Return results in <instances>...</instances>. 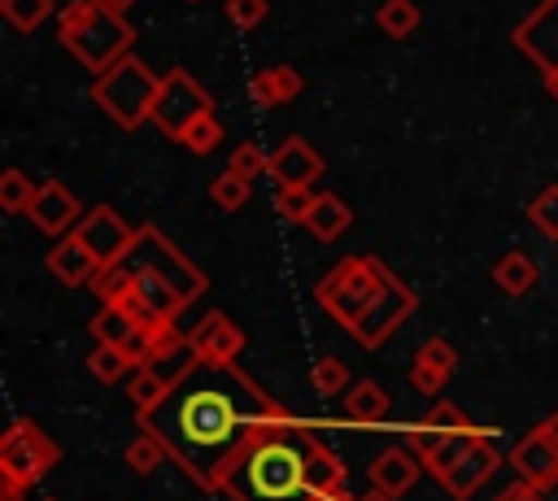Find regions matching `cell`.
<instances>
[{
  "label": "cell",
  "instance_id": "cell-1",
  "mask_svg": "<svg viewBox=\"0 0 558 501\" xmlns=\"http://www.w3.org/2000/svg\"><path fill=\"white\" fill-rule=\"evenodd\" d=\"M283 410L244 375L231 366L201 362L187 379L170 388V396L135 414L140 427H148L174 466L201 488V492H222V471L240 453V444L253 436V427L279 418Z\"/></svg>",
  "mask_w": 558,
  "mask_h": 501
},
{
  "label": "cell",
  "instance_id": "cell-2",
  "mask_svg": "<svg viewBox=\"0 0 558 501\" xmlns=\"http://www.w3.org/2000/svg\"><path fill=\"white\" fill-rule=\"evenodd\" d=\"M318 444L323 436L292 414L253 427V436L222 471V492L231 501H314L310 457Z\"/></svg>",
  "mask_w": 558,
  "mask_h": 501
},
{
  "label": "cell",
  "instance_id": "cell-3",
  "mask_svg": "<svg viewBox=\"0 0 558 501\" xmlns=\"http://www.w3.org/2000/svg\"><path fill=\"white\" fill-rule=\"evenodd\" d=\"M57 39L83 70L100 74L131 52L135 30L109 0H70L65 9H57Z\"/></svg>",
  "mask_w": 558,
  "mask_h": 501
},
{
  "label": "cell",
  "instance_id": "cell-4",
  "mask_svg": "<svg viewBox=\"0 0 558 501\" xmlns=\"http://www.w3.org/2000/svg\"><path fill=\"white\" fill-rule=\"evenodd\" d=\"M392 279H397V274H392L379 257H371V253L344 257V261H336V266L314 283V301H318L340 327H353V322L371 309V301H375Z\"/></svg>",
  "mask_w": 558,
  "mask_h": 501
},
{
  "label": "cell",
  "instance_id": "cell-5",
  "mask_svg": "<svg viewBox=\"0 0 558 501\" xmlns=\"http://www.w3.org/2000/svg\"><path fill=\"white\" fill-rule=\"evenodd\" d=\"M157 87H161V78L148 70V61H140L135 52H126L122 61H113L109 70L96 74L92 100H96L122 131H135V126H144V122L153 118Z\"/></svg>",
  "mask_w": 558,
  "mask_h": 501
},
{
  "label": "cell",
  "instance_id": "cell-6",
  "mask_svg": "<svg viewBox=\"0 0 558 501\" xmlns=\"http://www.w3.org/2000/svg\"><path fill=\"white\" fill-rule=\"evenodd\" d=\"M61 449L52 444V436H44L31 418H13L0 436V484L9 488H31L35 479H44L57 466Z\"/></svg>",
  "mask_w": 558,
  "mask_h": 501
},
{
  "label": "cell",
  "instance_id": "cell-7",
  "mask_svg": "<svg viewBox=\"0 0 558 501\" xmlns=\"http://www.w3.org/2000/svg\"><path fill=\"white\" fill-rule=\"evenodd\" d=\"M126 261H135V266H148V270H157L161 279H170L174 283V292L192 305L201 292H205V274H201V266H192L166 235H161V227H153V222H144L140 231H135V244H131V253H126Z\"/></svg>",
  "mask_w": 558,
  "mask_h": 501
},
{
  "label": "cell",
  "instance_id": "cell-8",
  "mask_svg": "<svg viewBox=\"0 0 558 501\" xmlns=\"http://www.w3.org/2000/svg\"><path fill=\"white\" fill-rule=\"evenodd\" d=\"M214 109V100H209V91L187 74V70H166L161 74V87H157V100H153V126L161 131V135H170V139H179L201 113H209Z\"/></svg>",
  "mask_w": 558,
  "mask_h": 501
},
{
  "label": "cell",
  "instance_id": "cell-9",
  "mask_svg": "<svg viewBox=\"0 0 558 501\" xmlns=\"http://www.w3.org/2000/svg\"><path fill=\"white\" fill-rule=\"evenodd\" d=\"M405 449H418V462L436 475V479H445L488 431H480L475 423H466V427H427L423 418L418 423H405Z\"/></svg>",
  "mask_w": 558,
  "mask_h": 501
},
{
  "label": "cell",
  "instance_id": "cell-10",
  "mask_svg": "<svg viewBox=\"0 0 558 501\" xmlns=\"http://www.w3.org/2000/svg\"><path fill=\"white\" fill-rule=\"evenodd\" d=\"M418 309V296H414V288H405L401 279H392L375 301H371V309L349 327V335L362 344V349H379L410 314Z\"/></svg>",
  "mask_w": 558,
  "mask_h": 501
},
{
  "label": "cell",
  "instance_id": "cell-11",
  "mask_svg": "<svg viewBox=\"0 0 558 501\" xmlns=\"http://www.w3.org/2000/svg\"><path fill=\"white\" fill-rule=\"evenodd\" d=\"M70 235H78V240L100 257V266H105V261H122V257L131 253V244H135V227H131L118 209H109V205L87 209Z\"/></svg>",
  "mask_w": 558,
  "mask_h": 501
},
{
  "label": "cell",
  "instance_id": "cell-12",
  "mask_svg": "<svg viewBox=\"0 0 558 501\" xmlns=\"http://www.w3.org/2000/svg\"><path fill=\"white\" fill-rule=\"evenodd\" d=\"M510 44L545 70H558V0H541L514 30H510Z\"/></svg>",
  "mask_w": 558,
  "mask_h": 501
},
{
  "label": "cell",
  "instance_id": "cell-13",
  "mask_svg": "<svg viewBox=\"0 0 558 501\" xmlns=\"http://www.w3.org/2000/svg\"><path fill=\"white\" fill-rule=\"evenodd\" d=\"M26 218H31L44 235H70V231L78 227V218H83V205H78V196H74L61 179H48V183H39V192H35V200H31V209H26Z\"/></svg>",
  "mask_w": 558,
  "mask_h": 501
},
{
  "label": "cell",
  "instance_id": "cell-14",
  "mask_svg": "<svg viewBox=\"0 0 558 501\" xmlns=\"http://www.w3.org/2000/svg\"><path fill=\"white\" fill-rule=\"evenodd\" d=\"M323 170H327L323 152H318V148H310L301 135L283 139V144L270 152V166H266V174L275 179V187H310Z\"/></svg>",
  "mask_w": 558,
  "mask_h": 501
},
{
  "label": "cell",
  "instance_id": "cell-15",
  "mask_svg": "<svg viewBox=\"0 0 558 501\" xmlns=\"http://www.w3.org/2000/svg\"><path fill=\"white\" fill-rule=\"evenodd\" d=\"M144 366L157 370V375L174 388L179 379H187V375L201 366V353H196L192 335H183V331H174V322H166V327H157V335H153V353H148Z\"/></svg>",
  "mask_w": 558,
  "mask_h": 501
},
{
  "label": "cell",
  "instance_id": "cell-16",
  "mask_svg": "<svg viewBox=\"0 0 558 501\" xmlns=\"http://www.w3.org/2000/svg\"><path fill=\"white\" fill-rule=\"evenodd\" d=\"M192 344H196V353H201V362H214V366H231L235 362V353L244 349V331L222 314V309H209L192 331Z\"/></svg>",
  "mask_w": 558,
  "mask_h": 501
},
{
  "label": "cell",
  "instance_id": "cell-17",
  "mask_svg": "<svg viewBox=\"0 0 558 501\" xmlns=\"http://www.w3.org/2000/svg\"><path fill=\"white\" fill-rule=\"evenodd\" d=\"M497 466H501V453H497V449H493V440L484 436V440H480V444H475V449H471V453H466V457H462V462H458L440 484H445V492H449L453 501H466V497H475V492L493 479V471H497Z\"/></svg>",
  "mask_w": 558,
  "mask_h": 501
},
{
  "label": "cell",
  "instance_id": "cell-18",
  "mask_svg": "<svg viewBox=\"0 0 558 501\" xmlns=\"http://www.w3.org/2000/svg\"><path fill=\"white\" fill-rule=\"evenodd\" d=\"M44 261H48V274H57V283H65V288H87L92 274L100 270V257H96L78 235L57 240Z\"/></svg>",
  "mask_w": 558,
  "mask_h": 501
},
{
  "label": "cell",
  "instance_id": "cell-19",
  "mask_svg": "<svg viewBox=\"0 0 558 501\" xmlns=\"http://www.w3.org/2000/svg\"><path fill=\"white\" fill-rule=\"evenodd\" d=\"M510 466L519 471V479H527V484H545V479L558 475V444L549 440L545 427H536V431H527V436L510 449Z\"/></svg>",
  "mask_w": 558,
  "mask_h": 501
},
{
  "label": "cell",
  "instance_id": "cell-20",
  "mask_svg": "<svg viewBox=\"0 0 558 501\" xmlns=\"http://www.w3.org/2000/svg\"><path fill=\"white\" fill-rule=\"evenodd\" d=\"M301 74L292 65H266L248 78V96L257 109H279V105H292L301 96Z\"/></svg>",
  "mask_w": 558,
  "mask_h": 501
},
{
  "label": "cell",
  "instance_id": "cell-21",
  "mask_svg": "<svg viewBox=\"0 0 558 501\" xmlns=\"http://www.w3.org/2000/svg\"><path fill=\"white\" fill-rule=\"evenodd\" d=\"M414 479H418V462H414L410 449H384L371 462V488H384V492L401 497V492L414 488Z\"/></svg>",
  "mask_w": 558,
  "mask_h": 501
},
{
  "label": "cell",
  "instance_id": "cell-22",
  "mask_svg": "<svg viewBox=\"0 0 558 501\" xmlns=\"http://www.w3.org/2000/svg\"><path fill=\"white\" fill-rule=\"evenodd\" d=\"M305 227H310V235H314L318 244H331V240H340V235L353 227V209H349L336 192H318V200H314Z\"/></svg>",
  "mask_w": 558,
  "mask_h": 501
},
{
  "label": "cell",
  "instance_id": "cell-23",
  "mask_svg": "<svg viewBox=\"0 0 558 501\" xmlns=\"http://www.w3.org/2000/svg\"><path fill=\"white\" fill-rule=\"evenodd\" d=\"M536 279H541V270H536V261H532L523 248H510V253L497 257V266H493V283H497L506 296H523V292H532Z\"/></svg>",
  "mask_w": 558,
  "mask_h": 501
},
{
  "label": "cell",
  "instance_id": "cell-24",
  "mask_svg": "<svg viewBox=\"0 0 558 501\" xmlns=\"http://www.w3.org/2000/svg\"><path fill=\"white\" fill-rule=\"evenodd\" d=\"M344 414H349V423H357V427H375V423H384V414H388V392H384L375 379H357V383L349 388V396H344Z\"/></svg>",
  "mask_w": 558,
  "mask_h": 501
},
{
  "label": "cell",
  "instance_id": "cell-25",
  "mask_svg": "<svg viewBox=\"0 0 558 501\" xmlns=\"http://www.w3.org/2000/svg\"><path fill=\"white\" fill-rule=\"evenodd\" d=\"M310 488H314V497H340V492H349V471H344V462L327 449V440L314 449V457H310Z\"/></svg>",
  "mask_w": 558,
  "mask_h": 501
},
{
  "label": "cell",
  "instance_id": "cell-26",
  "mask_svg": "<svg viewBox=\"0 0 558 501\" xmlns=\"http://www.w3.org/2000/svg\"><path fill=\"white\" fill-rule=\"evenodd\" d=\"M140 327H144V322H135V318H131L122 305H113V301H105V305L92 314V322H87L92 340H100V344H126Z\"/></svg>",
  "mask_w": 558,
  "mask_h": 501
},
{
  "label": "cell",
  "instance_id": "cell-27",
  "mask_svg": "<svg viewBox=\"0 0 558 501\" xmlns=\"http://www.w3.org/2000/svg\"><path fill=\"white\" fill-rule=\"evenodd\" d=\"M135 370V362L122 353V344H92V353H87V375L92 379H100V383H118V379H126Z\"/></svg>",
  "mask_w": 558,
  "mask_h": 501
},
{
  "label": "cell",
  "instance_id": "cell-28",
  "mask_svg": "<svg viewBox=\"0 0 558 501\" xmlns=\"http://www.w3.org/2000/svg\"><path fill=\"white\" fill-rule=\"evenodd\" d=\"M126 396H131V405H135L140 414H148V410H157V405L170 396V383H166L157 370L135 366V370L126 375Z\"/></svg>",
  "mask_w": 558,
  "mask_h": 501
},
{
  "label": "cell",
  "instance_id": "cell-29",
  "mask_svg": "<svg viewBox=\"0 0 558 501\" xmlns=\"http://www.w3.org/2000/svg\"><path fill=\"white\" fill-rule=\"evenodd\" d=\"M375 26L388 35V39H410L418 30V4L414 0H384L375 9Z\"/></svg>",
  "mask_w": 558,
  "mask_h": 501
},
{
  "label": "cell",
  "instance_id": "cell-30",
  "mask_svg": "<svg viewBox=\"0 0 558 501\" xmlns=\"http://www.w3.org/2000/svg\"><path fill=\"white\" fill-rule=\"evenodd\" d=\"M0 13H4V22H9L13 30L31 35L35 26H44V22L57 13V4H52V0H0Z\"/></svg>",
  "mask_w": 558,
  "mask_h": 501
},
{
  "label": "cell",
  "instance_id": "cell-31",
  "mask_svg": "<svg viewBox=\"0 0 558 501\" xmlns=\"http://www.w3.org/2000/svg\"><path fill=\"white\" fill-rule=\"evenodd\" d=\"M248 196H253V179H244V174H235V170H222L214 183H209V200L218 205V209H244L248 205Z\"/></svg>",
  "mask_w": 558,
  "mask_h": 501
},
{
  "label": "cell",
  "instance_id": "cell-32",
  "mask_svg": "<svg viewBox=\"0 0 558 501\" xmlns=\"http://www.w3.org/2000/svg\"><path fill=\"white\" fill-rule=\"evenodd\" d=\"M166 457H170V453H166V444H161V440H157L148 427H140V436L126 444V466H131L135 475H153V471H157Z\"/></svg>",
  "mask_w": 558,
  "mask_h": 501
},
{
  "label": "cell",
  "instance_id": "cell-33",
  "mask_svg": "<svg viewBox=\"0 0 558 501\" xmlns=\"http://www.w3.org/2000/svg\"><path fill=\"white\" fill-rule=\"evenodd\" d=\"M222 135H227V131H222V122H218V113L209 109V113H201V118H196V122H192V126H187V131L179 135V144H183L187 152H196V157H205V152H214V148L222 144Z\"/></svg>",
  "mask_w": 558,
  "mask_h": 501
},
{
  "label": "cell",
  "instance_id": "cell-34",
  "mask_svg": "<svg viewBox=\"0 0 558 501\" xmlns=\"http://www.w3.org/2000/svg\"><path fill=\"white\" fill-rule=\"evenodd\" d=\"M35 183L26 179V170H4L0 174V209L4 213H26L31 209V200H35Z\"/></svg>",
  "mask_w": 558,
  "mask_h": 501
},
{
  "label": "cell",
  "instance_id": "cell-35",
  "mask_svg": "<svg viewBox=\"0 0 558 501\" xmlns=\"http://www.w3.org/2000/svg\"><path fill=\"white\" fill-rule=\"evenodd\" d=\"M527 218H532V227H536L545 240H558V183H549V187H541V192L532 196Z\"/></svg>",
  "mask_w": 558,
  "mask_h": 501
},
{
  "label": "cell",
  "instance_id": "cell-36",
  "mask_svg": "<svg viewBox=\"0 0 558 501\" xmlns=\"http://www.w3.org/2000/svg\"><path fill=\"white\" fill-rule=\"evenodd\" d=\"M314 200H318V192H310V187H275V209H279L283 222H301L305 227Z\"/></svg>",
  "mask_w": 558,
  "mask_h": 501
},
{
  "label": "cell",
  "instance_id": "cell-37",
  "mask_svg": "<svg viewBox=\"0 0 558 501\" xmlns=\"http://www.w3.org/2000/svg\"><path fill=\"white\" fill-rule=\"evenodd\" d=\"M310 379H314V392H318V396H336V392L349 388V366H344L340 357H318V362L310 366Z\"/></svg>",
  "mask_w": 558,
  "mask_h": 501
},
{
  "label": "cell",
  "instance_id": "cell-38",
  "mask_svg": "<svg viewBox=\"0 0 558 501\" xmlns=\"http://www.w3.org/2000/svg\"><path fill=\"white\" fill-rule=\"evenodd\" d=\"M266 166H270V152H266L257 139L235 144V148H231V161H227V170H235V174H244V179L266 174Z\"/></svg>",
  "mask_w": 558,
  "mask_h": 501
},
{
  "label": "cell",
  "instance_id": "cell-39",
  "mask_svg": "<svg viewBox=\"0 0 558 501\" xmlns=\"http://www.w3.org/2000/svg\"><path fill=\"white\" fill-rule=\"evenodd\" d=\"M100 301H118L126 288H131V270L122 266V261H105L96 274H92V283H87Z\"/></svg>",
  "mask_w": 558,
  "mask_h": 501
},
{
  "label": "cell",
  "instance_id": "cell-40",
  "mask_svg": "<svg viewBox=\"0 0 558 501\" xmlns=\"http://www.w3.org/2000/svg\"><path fill=\"white\" fill-rule=\"evenodd\" d=\"M414 362H423V366H436V370L453 375V366H458V349H453L449 340L432 335V340H423V344H418V357H414Z\"/></svg>",
  "mask_w": 558,
  "mask_h": 501
},
{
  "label": "cell",
  "instance_id": "cell-41",
  "mask_svg": "<svg viewBox=\"0 0 558 501\" xmlns=\"http://www.w3.org/2000/svg\"><path fill=\"white\" fill-rule=\"evenodd\" d=\"M266 13H270L266 0H227V22H231L235 30H253V26H262Z\"/></svg>",
  "mask_w": 558,
  "mask_h": 501
},
{
  "label": "cell",
  "instance_id": "cell-42",
  "mask_svg": "<svg viewBox=\"0 0 558 501\" xmlns=\"http://www.w3.org/2000/svg\"><path fill=\"white\" fill-rule=\"evenodd\" d=\"M445 379H449V375H445V370H436V366H423V362H414V366H410V388H414V392H423V396H436V392L445 388Z\"/></svg>",
  "mask_w": 558,
  "mask_h": 501
},
{
  "label": "cell",
  "instance_id": "cell-43",
  "mask_svg": "<svg viewBox=\"0 0 558 501\" xmlns=\"http://www.w3.org/2000/svg\"><path fill=\"white\" fill-rule=\"evenodd\" d=\"M536 497H541V501H558V475L545 479V484H536Z\"/></svg>",
  "mask_w": 558,
  "mask_h": 501
},
{
  "label": "cell",
  "instance_id": "cell-44",
  "mask_svg": "<svg viewBox=\"0 0 558 501\" xmlns=\"http://www.w3.org/2000/svg\"><path fill=\"white\" fill-rule=\"evenodd\" d=\"M541 83H545V91L558 100V70H545V74H541Z\"/></svg>",
  "mask_w": 558,
  "mask_h": 501
},
{
  "label": "cell",
  "instance_id": "cell-45",
  "mask_svg": "<svg viewBox=\"0 0 558 501\" xmlns=\"http://www.w3.org/2000/svg\"><path fill=\"white\" fill-rule=\"evenodd\" d=\"M357 501H397V497H392V492H384V488H371V492H362Z\"/></svg>",
  "mask_w": 558,
  "mask_h": 501
},
{
  "label": "cell",
  "instance_id": "cell-46",
  "mask_svg": "<svg viewBox=\"0 0 558 501\" xmlns=\"http://www.w3.org/2000/svg\"><path fill=\"white\" fill-rule=\"evenodd\" d=\"M541 427H545V431H549V440H554V444H558V410H554V414H549V418H545V423H541Z\"/></svg>",
  "mask_w": 558,
  "mask_h": 501
},
{
  "label": "cell",
  "instance_id": "cell-47",
  "mask_svg": "<svg viewBox=\"0 0 558 501\" xmlns=\"http://www.w3.org/2000/svg\"><path fill=\"white\" fill-rule=\"evenodd\" d=\"M0 501H22V488H9V484H4V492H0Z\"/></svg>",
  "mask_w": 558,
  "mask_h": 501
},
{
  "label": "cell",
  "instance_id": "cell-48",
  "mask_svg": "<svg viewBox=\"0 0 558 501\" xmlns=\"http://www.w3.org/2000/svg\"><path fill=\"white\" fill-rule=\"evenodd\" d=\"M314 501H357V497H349V492H340V497H314Z\"/></svg>",
  "mask_w": 558,
  "mask_h": 501
},
{
  "label": "cell",
  "instance_id": "cell-49",
  "mask_svg": "<svg viewBox=\"0 0 558 501\" xmlns=\"http://www.w3.org/2000/svg\"><path fill=\"white\" fill-rule=\"evenodd\" d=\"M109 4H118V9H126V4H135V0H109Z\"/></svg>",
  "mask_w": 558,
  "mask_h": 501
}]
</instances>
